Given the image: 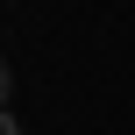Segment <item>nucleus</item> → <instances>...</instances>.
<instances>
[{"label": "nucleus", "mask_w": 135, "mask_h": 135, "mask_svg": "<svg viewBox=\"0 0 135 135\" xmlns=\"http://www.w3.org/2000/svg\"><path fill=\"white\" fill-rule=\"evenodd\" d=\"M0 135H21V121H14V114H7V121H0Z\"/></svg>", "instance_id": "nucleus-1"}]
</instances>
